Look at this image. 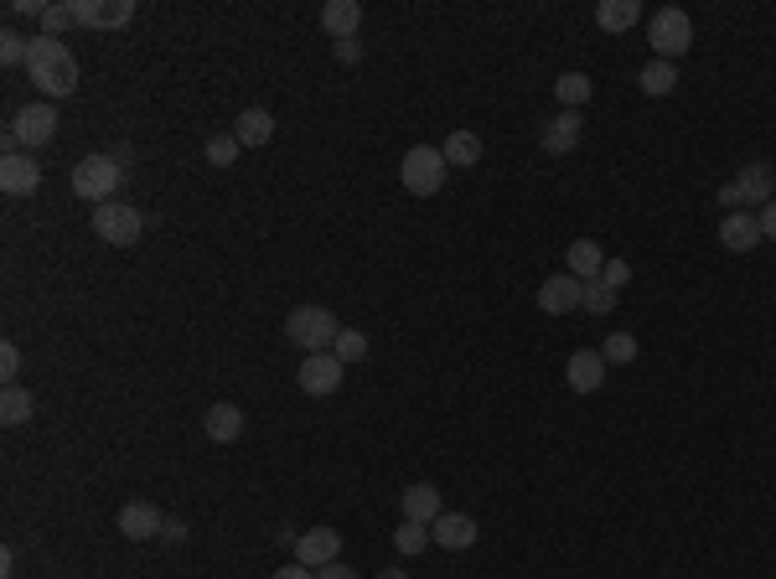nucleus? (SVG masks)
I'll return each mask as SVG.
<instances>
[{"label":"nucleus","mask_w":776,"mask_h":579,"mask_svg":"<svg viewBox=\"0 0 776 579\" xmlns=\"http://www.w3.org/2000/svg\"><path fill=\"white\" fill-rule=\"evenodd\" d=\"M239 150H243L239 135H213L202 156H207V166H234V160H239Z\"/></svg>","instance_id":"473e14b6"},{"label":"nucleus","mask_w":776,"mask_h":579,"mask_svg":"<svg viewBox=\"0 0 776 579\" xmlns=\"http://www.w3.org/2000/svg\"><path fill=\"white\" fill-rule=\"evenodd\" d=\"M637 21H642L637 0H600V5H596V26H600V32H632Z\"/></svg>","instance_id":"b1692460"},{"label":"nucleus","mask_w":776,"mask_h":579,"mask_svg":"<svg viewBox=\"0 0 776 579\" xmlns=\"http://www.w3.org/2000/svg\"><path fill=\"white\" fill-rule=\"evenodd\" d=\"M342 373H347V362H342L337 352H311V358L300 362L296 383L311 394V399H326V394H337L342 388Z\"/></svg>","instance_id":"0eeeda50"},{"label":"nucleus","mask_w":776,"mask_h":579,"mask_svg":"<svg viewBox=\"0 0 776 579\" xmlns=\"http://www.w3.org/2000/svg\"><path fill=\"white\" fill-rule=\"evenodd\" d=\"M62 26H79V21H73V0H68V5H47V11H41V37H58Z\"/></svg>","instance_id":"f704fd0d"},{"label":"nucleus","mask_w":776,"mask_h":579,"mask_svg":"<svg viewBox=\"0 0 776 579\" xmlns=\"http://www.w3.org/2000/svg\"><path fill=\"white\" fill-rule=\"evenodd\" d=\"M41 186V166L32 156H5L0 160V192L5 197H32Z\"/></svg>","instance_id":"f3484780"},{"label":"nucleus","mask_w":776,"mask_h":579,"mask_svg":"<svg viewBox=\"0 0 776 579\" xmlns=\"http://www.w3.org/2000/svg\"><path fill=\"white\" fill-rule=\"evenodd\" d=\"M234 135H239L243 150L270 145V141H275V114H270V109H243L239 120H234Z\"/></svg>","instance_id":"5701e85b"},{"label":"nucleus","mask_w":776,"mask_h":579,"mask_svg":"<svg viewBox=\"0 0 776 579\" xmlns=\"http://www.w3.org/2000/svg\"><path fill=\"white\" fill-rule=\"evenodd\" d=\"M270 579H317V569H306V564H279Z\"/></svg>","instance_id":"58836bf2"},{"label":"nucleus","mask_w":776,"mask_h":579,"mask_svg":"<svg viewBox=\"0 0 776 579\" xmlns=\"http://www.w3.org/2000/svg\"><path fill=\"white\" fill-rule=\"evenodd\" d=\"M600 358L611 362V367L632 362V358H637V337H632V331H611V337H606V347H600Z\"/></svg>","instance_id":"7c9ffc66"},{"label":"nucleus","mask_w":776,"mask_h":579,"mask_svg":"<svg viewBox=\"0 0 776 579\" xmlns=\"http://www.w3.org/2000/svg\"><path fill=\"white\" fill-rule=\"evenodd\" d=\"M730 186H736V197H740V213H745V207H766V202L776 197V181H772V166H766V160L740 166V177L730 181Z\"/></svg>","instance_id":"ddd939ff"},{"label":"nucleus","mask_w":776,"mask_h":579,"mask_svg":"<svg viewBox=\"0 0 776 579\" xmlns=\"http://www.w3.org/2000/svg\"><path fill=\"white\" fill-rule=\"evenodd\" d=\"M337 58H342V62H358V37H347V41H337Z\"/></svg>","instance_id":"79ce46f5"},{"label":"nucleus","mask_w":776,"mask_h":579,"mask_svg":"<svg viewBox=\"0 0 776 579\" xmlns=\"http://www.w3.org/2000/svg\"><path fill=\"white\" fill-rule=\"evenodd\" d=\"M637 83H642V94H647V99H662V94H673L678 88V68L668 58H653L637 73Z\"/></svg>","instance_id":"393cba45"},{"label":"nucleus","mask_w":776,"mask_h":579,"mask_svg":"<svg viewBox=\"0 0 776 579\" xmlns=\"http://www.w3.org/2000/svg\"><path fill=\"white\" fill-rule=\"evenodd\" d=\"M647 41H653L657 58H683L689 47H694V21H689V11H678V5H662V11H653V21H647Z\"/></svg>","instance_id":"20e7f679"},{"label":"nucleus","mask_w":776,"mask_h":579,"mask_svg":"<svg viewBox=\"0 0 776 579\" xmlns=\"http://www.w3.org/2000/svg\"><path fill=\"white\" fill-rule=\"evenodd\" d=\"M554 94H559V104H564V109H580V104L596 94V83L585 79V73H564V79L554 83Z\"/></svg>","instance_id":"c85d7f7f"},{"label":"nucleus","mask_w":776,"mask_h":579,"mask_svg":"<svg viewBox=\"0 0 776 579\" xmlns=\"http://www.w3.org/2000/svg\"><path fill=\"white\" fill-rule=\"evenodd\" d=\"M285 337L296 341L306 358H311V352H332L342 337V321L332 316L326 305H296V311L285 316Z\"/></svg>","instance_id":"f03ea898"},{"label":"nucleus","mask_w":776,"mask_h":579,"mask_svg":"<svg viewBox=\"0 0 776 579\" xmlns=\"http://www.w3.org/2000/svg\"><path fill=\"white\" fill-rule=\"evenodd\" d=\"M756 218H761V233H766V239H772V243H776V197H772V202H766V207H761Z\"/></svg>","instance_id":"a19ab883"},{"label":"nucleus","mask_w":776,"mask_h":579,"mask_svg":"<svg viewBox=\"0 0 776 579\" xmlns=\"http://www.w3.org/2000/svg\"><path fill=\"white\" fill-rule=\"evenodd\" d=\"M26 73L47 99H68L79 88V58L73 47L58 37H32V52H26Z\"/></svg>","instance_id":"f257e3e1"},{"label":"nucleus","mask_w":776,"mask_h":579,"mask_svg":"<svg viewBox=\"0 0 776 579\" xmlns=\"http://www.w3.org/2000/svg\"><path fill=\"white\" fill-rule=\"evenodd\" d=\"M430 543H435V548H451V554L471 548V543H477V518H466V512H440V518L430 522Z\"/></svg>","instance_id":"2eb2a0df"},{"label":"nucleus","mask_w":776,"mask_h":579,"mask_svg":"<svg viewBox=\"0 0 776 579\" xmlns=\"http://www.w3.org/2000/svg\"><path fill=\"white\" fill-rule=\"evenodd\" d=\"M166 518L156 512V502H124L120 507V539L130 543H145V539H160Z\"/></svg>","instance_id":"4468645a"},{"label":"nucleus","mask_w":776,"mask_h":579,"mask_svg":"<svg viewBox=\"0 0 776 579\" xmlns=\"http://www.w3.org/2000/svg\"><path fill=\"white\" fill-rule=\"evenodd\" d=\"M321 26H326V32H332L337 41L358 37V26H362V5H358V0H326V5H321Z\"/></svg>","instance_id":"aec40b11"},{"label":"nucleus","mask_w":776,"mask_h":579,"mask_svg":"<svg viewBox=\"0 0 776 579\" xmlns=\"http://www.w3.org/2000/svg\"><path fill=\"white\" fill-rule=\"evenodd\" d=\"M26 52H32V41L5 26V32H0V62H5V68H26Z\"/></svg>","instance_id":"2f4dec72"},{"label":"nucleus","mask_w":776,"mask_h":579,"mask_svg":"<svg viewBox=\"0 0 776 579\" xmlns=\"http://www.w3.org/2000/svg\"><path fill=\"white\" fill-rule=\"evenodd\" d=\"M580 295H585V285L564 269V275H549V280L538 285V311H549V316H570L580 311Z\"/></svg>","instance_id":"f8f14e48"},{"label":"nucleus","mask_w":776,"mask_h":579,"mask_svg":"<svg viewBox=\"0 0 776 579\" xmlns=\"http://www.w3.org/2000/svg\"><path fill=\"white\" fill-rule=\"evenodd\" d=\"M600 280L611 285V290H621V285L632 280V264H626V260H606V269H600Z\"/></svg>","instance_id":"c9c22d12"},{"label":"nucleus","mask_w":776,"mask_h":579,"mask_svg":"<svg viewBox=\"0 0 776 579\" xmlns=\"http://www.w3.org/2000/svg\"><path fill=\"white\" fill-rule=\"evenodd\" d=\"M124 181V160L120 156H83L73 166V197L83 202H115Z\"/></svg>","instance_id":"7ed1b4c3"},{"label":"nucleus","mask_w":776,"mask_h":579,"mask_svg":"<svg viewBox=\"0 0 776 579\" xmlns=\"http://www.w3.org/2000/svg\"><path fill=\"white\" fill-rule=\"evenodd\" d=\"M761 239H766V233H761L756 213H730V218L719 222V243H725L730 254H751Z\"/></svg>","instance_id":"a211bd4d"},{"label":"nucleus","mask_w":776,"mask_h":579,"mask_svg":"<svg viewBox=\"0 0 776 579\" xmlns=\"http://www.w3.org/2000/svg\"><path fill=\"white\" fill-rule=\"evenodd\" d=\"M160 543H171V548H177V543H187V522L166 518V528H160Z\"/></svg>","instance_id":"4c0bfd02"},{"label":"nucleus","mask_w":776,"mask_h":579,"mask_svg":"<svg viewBox=\"0 0 776 579\" xmlns=\"http://www.w3.org/2000/svg\"><path fill=\"white\" fill-rule=\"evenodd\" d=\"M398 512H404L409 522H425V528H430V522L445 512V502H440V492L430 486V481H409V486L398 492Z\"/></svg>","instance_id":"dca6fc26"},{"label":"nucleus","mask_w":776,"mask_h":579,"mask_svg":"<svg viewBox=\"0 0 776 579\" xmlns=\"http://www.w3.org/2000/svg\"><path fill=\"white\" fill-rule=\"evenodd\" d=\"M16 373H21V352H16V341H5V347H0V378L16 383Z\"/></svg>","instance_id":"e433bc0d"},{"label":"nucleus","mask_w":776,"mask_h":579,"mask_svg":"<svg viewBox=\"0 0 776 579\" xmlns=\"http://www.w3.org/2000/svg\"><path fill=\"white\" fill-rule=\"evenodd\" d=\"M621 290H611L606 280H585V295H580V311H590V316H611L617 311Z\"/></svg>","instance_id":"cd10ccee"},{"label":"nucleus","mask_w":776,"mask_h":579,"mask_svg":"<svg viewBox=\"0 0 776 579\" xmlns=\"http://www.w3.org/2000/svg\"><path fill=\"white\" fill-rule=\"evenodd\" d=\"M440 156H445V166H477V160H481V141L471 135V130H456V135H445Z\"/></svg>","instance_id":"a878e982"},{"label":"nucleus","mask_w":776,"mask_h":579,"mask_svg":"<svg viewBox=\"0 0 776 579\" xmlns=\"http://www.w3.org/2000/svg\"><path fill=\"white\" fill-rule=\"evenodd\" d=\"M337 554H342L337 528H306L296 539V564H306V569H326V564H337Z\"/></svg>","instance_id":"9d476101"},{"label":"nucleus","mask_w":776,"mask_h":579,"mask_svg":"<svg viewBox=\"0 0 776 579\" xmlns=\"http://www.w3.org/2000/svg\"><path fill=\"white\" fill-rule=\"evenodd\" d=\"M202 430H207V439H218V445H234V439L243 435L239 403H213V409L202 414Z\"/></svg>","instance_id":"4be33fe9"},{"label":"nucleus","mask_w":776,"mask_h":579,"mask_svg":"<svg viewBox=\"0 0 776 579\" xmlns=\"http://www.w3.org/2000/svg\"><path fill=\"white\" fill-rule=\"evenodd\" d=\"M37 414V399L26 394V388H16V383H5V394H0V420L5 424H26Z\"/></svg>","instance_id":"bb28decb"},{"label":"nucleus","mask_w":776,"mask_h":579,"mask_svg":"<svg viewBox=\"0 0 776 579\" xmlns=\"http://www.w3.org/2000/svg\"><path fill=\"white\" fill-rule=\"evenodd\" d=\"M398 177H404V192L435 197L440 186H445V156H440V145H415V150H404Z\"/></svg>","instance_id":"39448f33"},{"label":"nucleus","mask_w":776,"mask_h":579,"mask_svg":"<svg viewBox=\"0 0 776 579\" xmlns=\"http://www.w3.org/2000/svg\"><path fill=\"white\" fill-rule=\"evenodd\" d=\"M580 109H564V114H554V120L544 124V135H538V141H544V150H549V156H570V150H575L580 145Z\"/></svg>","instance_id":"6ab92c4d"},{"label":"nucleus","mask_w":776,"mask_h":579,"mask_svg":"<svg viewBox=\"0 0 776 579\" xmlns=\"http://www.w3.org/2000/svg\"><path fill=\"white\" fill-rule=\"evenodd\" d=\"M379 579H404V569H383V575Z\"/></svg>","instance_id":"37998d69"},{"label":"nucleus","mask_w":776,"mask_h":579,"mask_svg":"<svg viewBox=\"0 0 776 579\" xmlns=\"http://www.w3.org/2000/svg\"><path fill=\"white\" fill-rule=\"evenodd\" d=\"M94 233H99L109 249H135L140 233H145V218H140V207L99 202V207H94Z\"/></svg>","instance_id":"423d86ee"},{"label":"nucleus","mask_w":776,"mask_h":579,"mask_svg":"<svg viewBox=\"0 0 776 579\" xmlns=\"http://www.w3.org/2000/svg\"><path fill=\"white\" fill-rule=\"evenodd\" d=\"M317 579H358V569H353V564H326V569H317Z\"/></svg>","instance_id":"ea45409f"},{"label":"nucleus","mask_w":776,"mask_h":579,"mask_svg":"<svg viewBox=\"0 0 776 579\" xmlns=\"http://www.w3.org/2000/svg\"><path fill=\"white\" fill-rule=\"evenodd\" d=\"M135 16V0H73V21L94 32H120Z\"/></svg>","instance_id":"6e6552de"},{"label":"nucleus","mask_w":776,"mask_h":579,"mask_svg":"<svg viewBox=\"0 0 776 579\" xmlns=\"http://www.w3.org/2000/svg\"><path fill=\"white\" fill-rule=\"evenodd\" d=\"M394 548L398 554H425V548H430V528H425V522H398V533H394Z\"/></svg>","instance_id":"c756f323"},{"label":"nucleus","mask_w":776,"mask_h":579,"mask_svg":"<svg viewBox=\"0 0 776 579\" xmlns=\"http://www.w3.org/2000/svg\"><path fill=\"white\" fill-rule=\"evenodd\" d=\"M606 373H611V362L600 358V352H590V347L570 352V362H564V383H570V394H596L600 383H606Z\"/></svg>","instance_id":"9b49d317"},{"label":"nucleus","mask_w":776,"mask_h":579,"mask_svg":"<svg viewBox=\"0 0 776 579\" xmlns=\"http://www.w3.org/2000/svg\"><path fill=\"white\" fill-rule=\"evenodd\" d=\"M332 352H337V358L347 362V367H353V362L368 358V337H362V331H347V326H342V337H337V347H332Z\"/></svg>","instance_id":"72a5a7b5"},{"label":"nucleus","mask_w":776,"mask_h":579,"mask_svg":"<svg viewBox=\"0 0 776 579\" xmlns=\"http://www.w3.org/2000/svg\"><path fill=\"white\" fill-rule=\"evenodd\" d=\"M11 130H16V141L26 145V150H37V145H47L52 135H58V109H52L47 99H41V104H26V109H16Z\"/></svg>","instance_id":"1a4fd4ad"},{"label":"nucleus","mask_w":776,"mask_h":579,"mask_svg":"<svg viewBox=\"0 0 776 579\" xmlns=\"http://www.w3.org/2000/svg\"><path fill=\"white\" fill-rule=\"evenodd\" d=\"M564 260H570V275L585 285V280H600V269H606V249H600L596 239H575L570 249H564Z\"/></svg>","instance_id":"412c9836"}]
</instances>
